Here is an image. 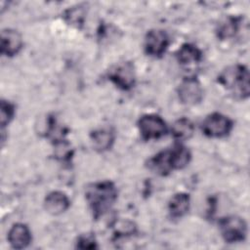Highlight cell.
I'll list each match as a JSON object with an SVG mask.
<instances>
[{"label": "cell", "mask_w": 250, "mask_h": 250, "mask_svg": "<svg viewBox=\"0 0 250 250\" xmlns=\"http://www.w3.org/2000/svg\"><path fill=\"white\" fill-rule=\"evenodd\" d=\"M86 201L95 218L106 213L117 199V189L110 181L92 183L85 188Z\"/></svg>", "instance_id": "6da1fadb"}, {"label": "cell", "mask_w": 250, "mask_h": 250, "mask_svg": "<svg viewBox=\"0 0 250 250\" xmlns=\"http://www.w3.org/2000/svg\"><path fill=\"white\" fill-rule=\"evenodd\" d=\"M218 82L235 96L246 99L250 93L249 71L245 65L233 64L226 67L218 75Z\"/></svg>", "instance_id": "7a4b0ae2"}, {"label": "cell", "mask_w": 250, "mask_h": 250, "mask_svg": "<svg viewBox=\"0 0 250 250\" xmlns=\"http://www.w3.org/2000/svg\"><path fill=\"white\" fill-rule=\"evenodd\" d=\"M220 232L226 242L235 243L243 241L247 234V225L238 216L224 217L219 222Z\"/></svg>", "instance_id": "3957f363"}, {"label": "cell", "mask_w": 250, "mask_h": 250, "mask_svg": "<svg viewBox=\"0 0 250 250\" xmlns=\"http://www.w3.org/2000/svg\"><path fill=\"white\" fill-rule=\"evenodd\" d=\"M232 121L226 115L213 112L207 115L201 123L203 134L209 138H223L230 133Z\"/></svg>", "instance_id": "277c9868"}, {"label": "cell", "mask_w": 250, "mask_h": 250, "mask_svg": "<svg viewBox=\"0 0 250 250\" xmlns=\"http://www.w3.org/2000/svg\"><path fill=\"white\" fill-rule=\"evenodd\" d=\"M108 79L119 89L130 90L136 82L134 64L131 62H120L114 64L108 71Z\"/></svg>", "instance_id": "5b68a950"}, {"label": "cell", "mask_w": 250, "mask_h": 250, "mask_svg": "<svg viewBox=\"0 0 250 250\" xmlns=\"http://www.w3.org/2000/svg\"><path fill=\"white\" fill-rule=\"evenodd\" d=\"M138 128L144 140H156L167 132L165 121L156 114H145L138 121Z\"/></svg>", "instance_id": "8992f818"}, {"label": "cell", "mask_w": 250, "mask_h": 250, "mask_svg": "<svg viewBox=\"0 0 250 250\" xmlns=\"http://www.w3.org/2000/svg\"><path fill=\"white\" fill-rule=\"evenodd\" d=\"M177 91L180 101L188 105L200 103L203 97V89L195 77L185 78L179 85Z\"/></svg>", "instance_id": "52a82bcc"}, {"label": "cell", "mask_w": 250, "mask_h": 250, "mask_svg": "<svg viewBox=\"0 0 250 250\" xmlns=\"http://www.w3.org/2000/svg\"><path fill=\"white\" fill-rule=\"evenodd\" d=\"M168 34L162 29H151L147 31L145 38V51L147 55L161 57L169 46Z\"/></svg>", "instance_id": "ba28073f"}, {"label": "cell", "mask_w": 250, "mask_h": 250, "mask_svg": "<svg viewBox=\"0 0 250 250\" xmlns=\"http://www.w3.org/2000/svg\"><path fill=\"white\" fill-rule=\"evenodd\" d=\"M1 53L7 57L17 55L22 48L21 35L14 29H3L1 31Z\"/></svg>", "instance_id": "9c48e42d"}, {"label": "cell", "mask_w": 250, "mask_h": 250, "mask_svg": "<svg viewBox=\"0 0 250 250\" xmlns=\"http://www.w3.org/2000/svg\"><path fill=\"white\" fill-rule=\"evenodd\" d=\"M148 169L160 176H166L174 170L170 148L159 151L147 161Z\"/></svg>", "instance_id": "30bf717a"}, {"label": "cell", "mask_w": 250, "mask_h": 250, "mask_svg": "<svg viewBox=\"0 0 250 250\" xmlns=\"http://www.w3.org/2000/svg\"><path fill=\"white\" fill-rule=\"evenodd\" d=\"M8 241L15 249H22L28 246L31 241V232L28 227L21 223L12 226L8 232Z\"/></svg>", "instance_id": "8fae6325"}, {"label": "cell", "mask_w": 250, "mask_h": 250, "mask_svg": "<svg viewBox=\"0 0 250 250\" xmlns=\"http://www.w3.org/2000/svg\"><path fill=\"white\" fill-rule=\"evenodd\" d=\"M69 199L67 195L62 191H52L48 193L44 200L46 211L52 215H60L65 212L69 207Z\"/></svg>", "instance_id": "7c38bea8"}, {"label": "cell", "mask_w": 250, "mask_h": 250, "mask_svg": "<svg viewBox=\"0 0 250 250\" xmlns=\"http://www.w3.org/2000/svg\"><path fill=\"white\" fill-rule=\"evenodd\" d=\"M90 139L96 150L105 151L111 147L114 142V133L109 128H100L91 133Z\"/></svg>", "instance_id": "4fadbf2b"}, {"label": "cell", "mask_w": 250, "mask_h": 250, "mask_svg": "<svg viewBox=\"0 0 250 250\" xmlns=\"http://www.w3.org/2000/svg\"><path fill=\"white\" fill-rule=\"evenodd\" d=\"M189 195L185 192L174 194L168 203L169 214L172 218L178 219L185 216L189 209Z\"/></svg>", "instance_id": "5bb4252c"}, {"label": "cell", "mask_w": 250, "mask_h": 250, "mask_svg": "<svg viewBox=\"0 0 250 250\" xmlns=\"http://www.w3.org/2000/svg\"><path fill=\"white\" fill-rule=\"evenodd\" d=\"M177 61L184 65L197 63L202 59V53L200 49L190 43L183 44L176 53Z\"/></svg>", "instance_id": "9a60e30c"}, {"label": "cell", "mask_w": 250, "mask_h": 250, "mask_svg": "<svg viewBox=\"0 0 250 250\" xmlns=\"http://www.w3.org/2000/svg\"><path fill=\"white\" fill-rule=\"evenodd\" d=\"M172 135L178 141H185L189 139L194 132L193 123L186 117L179 118L172 125Z\"/></svg>", "instance_id": "2e32d148"}, {"label": "cell", "mask_w": 250, "mask_h": 250, "mask_svg": "<svg viewBox=\"0 0 250 250\" xmlns=\"http://www.w3.org/2000/svg\"><path fill=\"white\" fill-rule=\"evenodd\" d=\"M174 170L185 168L190 161L191 154L188 148L182 144H176L170 147Z\"/></svg>", "instance_id": "e0dca14e"}, {"label": "cell", "mask_w": 250, "mask_h": 250, "mask_svg": "<svg viewBox=\"0 0 250 250\" xmlns=\"http://www.w3.org/2000/svg\"><path fill=\"white\" fill-rule=\"evenodd\" d=\"M239 26V19L238 18H228L226 21L220 23L218 27V37L221 39H229L233 37Z\"/></svg>", "instance_id": "ac0fdd59"}, {"label": "cell", "mask_w": 250, "mask_h": 250, "mask_svg": "<svg viewBox=\"0 0 250 250\" xmlns=\"http://www.w3.org/2000/svg\"><path fill=\"white\" fill-rule=\"evenodd\" d=\"M15 115V106L6 101L1 102V126L5 127L8 125Z\"/></svg>", "instance_id": "d6986e66"}, {"label": "cell", "mask_w": 250, "mask_h": 250, "mask_svg": "<svg viewBox=\"0 0 250 250\" xmlns=\"http://www.w3.org/2000/svg\"><path fill=\"white\" fill-rule=\"evenodd\" d=\"M76 247L80 249H95L97 248V241L92 233H84L80 235L76 242Z\"/></svg>", "instance_id": "ffe728a7"}, {"label": "cell", "mask_w": 250, "mask_h": 250, "mask_svg": "<svg viewBox=\"0 0 250 250\" xmlns=\"http://www.w3.org/2000/svg\"><path fill=\"white\" fill-rule=\"evenodd\" d=\"M65 17L67 19V21L71 23V24H81L83 22V19H84V11L78 7V8H72L69 9L66 14Z\"/></svg>", "instance_id": "44dd1931"}]
</instances>
